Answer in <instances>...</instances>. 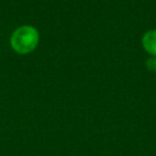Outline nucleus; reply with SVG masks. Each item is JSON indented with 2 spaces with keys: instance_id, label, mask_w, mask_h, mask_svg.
Masks as SVG:
<instances>
[{
  "instance_id": "obj_1",
  "label": "nucleus",
  "mask_w": 156,
  "mask_h": 156,
  "mask_svg": "<svg viewBox=\"0 0 156 156\" xmlns=\"http://www.w3.org/2000/svg\"><path fill=\"white\" fill-rule=\"evenodd\" d=\"M40 43L39 30L32 25H22L12 32L10 46L18 55H29Z\"/></svg>"
},
{
  "instance_id": "obj_2",
  "label": "nucleus",
  "mask_w": 156,
  "mask_h": 156,
  "mask_svg": "<svg viewBox=\"0 0 156 156\" xmlns=\"http://www.w3.org/2000/svg\"><path fill=\"white\" fill-rule=\"evenodd\" d=\"M141 45L147 54L151 57H156V29H151L143 33Z\"/></svg>"
},
{
  "instance_id": "obj_3",
  "label": "nucleus",
  "mask_w": 156,
  "mask_h": 156,
  "mask_svg": "<svg viewBox=\"0 0 156 156\" xmlns=\"http://www.w3.org/2000/svg\"><path fill=\"white\" fill-rule=\"evenodd\" d=\"M145 64H147V67L149 69L156 72V57H151V58H149L147 60V62H145Z\"/></svg>"
}]
</instances>
